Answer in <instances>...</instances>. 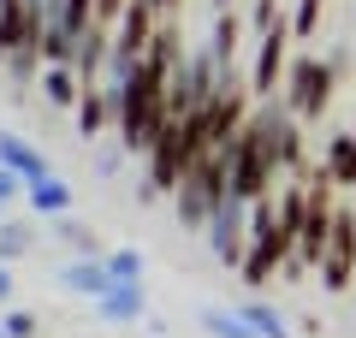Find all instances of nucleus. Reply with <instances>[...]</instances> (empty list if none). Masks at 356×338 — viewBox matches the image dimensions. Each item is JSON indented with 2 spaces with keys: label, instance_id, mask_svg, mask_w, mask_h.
<instances>
[{
  "label": "nucleus",
  "instance_id": "obj_14",
  "mask_svg": "<svg viewBox=\"0 0 356 338\" xmlns=\"http://www.w3.org/2000/svg\"><path fill=\"white\" fill-rule=\"evenodd\" d=\"M238 314H243V321H250V326H255L261 338H291V326H285V314L273 309L267 297H243V303H238Z\"/></svg>",
  "mask_w": 356,
  "mask_h": 338
},
{
  "label": "nucleus",
  "instance_id": "obj_7",
  "mask_svg": "<svg viewBox=\"0 0 356 338\" xmlns=\"http://www.w3.org/2000/svg\"><path fill=\"white\" fill-rule=\"evenodd\" d=\"M0 166H6V172H18L24 184H42V178H54L48 154H42L30 137H18V131H0Z\"/></svg>",
  "mask_w": 356,
  "mask_h": 338
},
{
  "label": "nucleus",
  "instance_id": "obj_9",
  "mask_svg": "<svg viewBox=\"0 0 356 338\" xmlns=\"http://www.w3.org/2000/svg\"><path fill=\"white\" fill-rule=\"evenodd\" d=\"M60 285L77 291V297H89V303H102L119 279L107 273V255H95V261H65V267H60Z\"/></svg>",
  "mask_w": 356,
  "mask_h": 338
},
{
  "label": "nucleus",
  "instance_id": "obj_16",
  "mask_svg": "<svg viewBox=\"0 0 356 338\" xmlns=\"http://www.w3.org/2000/svg\"><path fill=\"white\" fill-rule=\"evenodd\" d=\"M24 255H30V225L6 214V220H0V261L13 267V261H24Z\"/></svg>",
  "mask_w": 356,
  "mask_h": 338
},
{
  "label": "nucleus",
  "instance_id": "obj_17",
  "mask_svg": "<svg viewBox=\"0 0 356 338\" xmlns=\"http://www.w3.org/2000/svg\"><path fill=\"white\" fill-rule=\"evenodd\" d=\"M77 60V36H65L60 24L42 30V65H72Z\"/></svg>",
  "mask_w": 356,
  "mask_h": 338
},
{
  "label": "nucleus",
  "instance_id": "obj_19",
  "mask_svg": "<svg viewBox=\"0 0 356 338\" xmlns=\"http://www.w3.org/2000/svg\"><path fill=\"white\" fill-rule=\"evenodd\" d=\"M54 238H60V243H72V250H77V261H95V255H102V250H95V232H83L77 220H54Z\"/></svg>",
  "mask_w": 356,
  "mask_h": 338
},
{
  "label": "nucleus",
  "instance_id": "obj_11",
  "mask_svg": "<svg viewBox=\"0 0 356 338\" xmlns=\"http://www.w3.org/2000/svg\"><path fill=\"white\" fill-rule=\"evenodd\" d=\"M321 172H327L339 190H356V137H350V131H332V137H327V161H321Z\"/></svg>",
  "mask_w": 356,
  "mask_h": 338
},
{
  "label": "nucleus",
  "instance_id": "obj_13",
  "mask_svg": "<svg viewBox=\"0 0 356 338\" xmlns=\"http://www.w3.org/2000/svg\"><path fill=\"white\" fill-rule=\"evenodd\" d=\"M30 208L48 214V220H65V208H72V184H65L60 172L42 178V184H30Z\"/></svg>",
  "mask_w": 356,
  "mask_h": 338
},
{
  "label": "nucleus",
  "instance_id": "obj_25",
  "mask_svg": "<svg viewBox=\"0 0 356 338\" xmlns=\"http://www.w3.org/2000/svg\"><path fill=\"white\" fill-rule=\"evenodd\" d=\"M125 6H131V0H95V18H102V24H119Z\"/></svg>",
  "mask_w": 356,
  "mask_h": 338
},
{
  "label": "nucleus",
  "instance_id": "obj_8",
  "mask_svg": "<svg viewBox=\"0 0 356 338\" xmlns=\"http://www.w3.org/2000/svg\"><path fill=\"white\" fill-rule=\"evenodd\" d=\"M95 314H102V321H113V326H137V321H149V303H143V279H119V285L107 291L102 303H95Z\"/></svg>",
  "mask_w": 356,
  "mask_h": 338
},
{
  "label": "nucleus",
  "instance_id": "obj_20",
  "mask_svg": "<svg viewBox=\"0 0 356 338\" xmlns=\"http://www.w3.org/2000/svg\"><path fill=\"white\" fill-rule=\"evenodd\" d=\"M321 18H327V0H297V13H291V36L309 42L321 30Z\"/></svg>",
  "mask_w": 356,
  "mask_h": 338
},
{
  "label": "nucleus",
  "instance_id": "obj_30",
  "mask_svg": "<svg viewBox=\"0 0 356 338\" xmlns=\"http://www.w3.org/2000/svg\"><path fill=\"white\" fill-rule=\"evenodd\" d=\"M350 137H356V125H350Z\"/></svg>",
  "mask_w": 356,
  "mask_h": 338
},
{
  "label": "nucleus",
  "instance_id": "obj_29",
  "mask_svg": "<svg viewBox=\"0 0 356 338\" xmlns=\"http://www.w3.org/2000/svg\"><path fill=\"white\" fill-rule=\"evenodd\" d=\"M0 338H6V326H0Z\"/></svg>",
  "mask_w": 356,
  "mask_h": 338
},
{
  "label": "nucleus",
  "instance_id": "obj_5",
  "mask_svg": "<svg viewBox=\"0 0 356 338\" xmlns=\"http://www.w3.org/2000/svg\"><path fill=\"white\" fill-rule=\"evenodd\" d=\"M184 166H191V149H184V119H166V131L149 143V184H143V196H172L178 178H184Z\"/></svg>",
  "mask_w": 356,
  "mask_h": 338
},
{
  "label": "nucleus",
  "instance_id": "obj_31",
  "mask_svg": "<svg viewBox=\"0 0 356 338\" xmlns=\"http://www.w3.org/2000/svg\"><path fill=\"white\" fill-rule=\"evenodd\" d=\"M350 196H356V190H350Z\"/></svg>",
  "mask_w": 356,
  "mask_h": 338
},
{
  "label": "nucleus",
  "instance_id": "obj_4",
  "mask_svg": "<svg viewBox=\"0 0 356 338\" xmlns=\"http://www.w3.org/2000/svg\"><path fill=\"white\" fill-rule=\"evenodd\" d=\"M291 48H297L291 18H280V24L261 36V48H255V65H250V95H255V101H273V95L285 89V72H291L285 60H297Z\"/></svg>",
  "mask_w": 356,
  "mask_h": 338
},
{
  "label": "nucleus",
  "instance_id": "obj_18",
  "mask_svg": "<svg viewBox=\"0 0 356 338\" xmlns=\"http://www.w3.org/2000/svg\"><path fill=\"white\" fill-rule=\"evenodd\" d=\"M54 24H60L65 36H83V30H95V24H102V18H95V0H65V6H60V18H54Z\"/></svg>",
  "mask_w": 356,
  "mask_h": 338
},
{
  "label": "nucleus",
  "instance_id": "obj_2",
  "mask_svg": "<svg viewBox=\"0 0 356 338\" xmlns=\"http://www.w3.org/2000/svg\"><path fill=\"white\" fill-rule=\"evenodd\" d=\"M332 89H339V77H332L327 54H297L280 95H285V107H291L297 119H321V113L332 107Z\"/></svg>",
  "mask_w": 356,
  "mask_h": 338
},
{
  "label": "nucleus",
  "instance_id": "obj_1",
  "mask_svg": "<svg viewBox=\"0 0 356 338\" xmlns=\"http://www.w3.org/2000/svg\"><path fill=\"white\" fill-rule=\"evenodd\" d=\"M285 261H291V250H285V238H280V184H273L261 202H250V250H243L238 279L250 291H261V285L280 279Z\"/></svg>",
  "mask_w": 356,
  "mask_h": 338
},
{
  "label": "nucleus",
  "instance_id": "obj_26",
  "mask_svg": "<svg viewBox=\"0 0 356 338\" xmlns=\"http://www.w3.org/2000/svg\"><path fill=\"white\" fill-rule=\"evenodd\" d=\"M6 297H13V267L0 261V309H6Z\"/></svg>",
  "mask_w": 356,
  "mask_h": 338
},
{
  "label": "nucleus",
  "instance_id": "obj_10",
  "mask_svg": "<svg viewBox=\"0 0 356 338\" xmlns=\"http://www.w3.org/2000/svg\"><path fill=\"white\" fill-rule=\"evenodd\" d=\"M36 89H42L48 107H72V113H77V101H83V77H77L72 65H42Z\"/></svg>",
  "mask_w": 356,
  "mask_h": 338
},
{
  "label": "nucleus",
  "instance_id": "obj_21",
  "mask_svg": "<svg viewBox=\"0 0 356 338\" xmlns=\"http://www.w3.org/2000/svg\"><path fill=\"white\" fill-rule=\"evenodd\" d=\"M107 273L113 279H143V250H107Z\"/></svg>",
  "mask_w": 356,
  "mask_h": 338
},
{
  "label": "nucleus",
  "instance_id": "obj_23",
  "mask_svg": "<svg viewBox=\"0 0 356 338\" xmlns=\"http://www.w3.org/2000/svg\"><path fill=\"white\" fill-rule=\"evenodd\" d=\"M18 196H30V184L18 172H6V166H0V220H6V208H13Z\"/></svg>",
  "mask_w": 356,
  "mask_h": 338
},
{
  "label": "nucleus",
  "instance_id": "obj_27",
  "mask_svg": "<svg viewBox=\"0 0 356 338\" xmlns=\"http://www.w3.org/2000/svg\"><path fill=\"white\" fill-rule=\"evenodd\" d=\"M149 6H154V13L166 18V13H178V6H184V0H149Z\"/></svg>",
  "mask_w": 356,
  "mask_h": 338
},
{
  "label": "nucleus",
  "instance_id": "obj_22",
  "mask_svg": "<svg viewBox=\"0 0 356 338\" xmlns=\"http://www.w3.org/2000/svg\"><path fill=\"white\" fill-rule=\"evenodd\" d=\"M0 326H6V338H36L42 332L36 314H24V309H0Z\"/></svg>",
  "mask_w": 356,
  "mask_h": 338
},
{
  "label": "nucleus",
  "instance_id": "obj_28",
  "mask_svg": "<svg viewBox=\"0 0 356 338\" xmlns=\"http://www.w3.org/2000/svg\"><path fill=\"white\" fill-rule=\"evenodd\" d=\"M214 13H232V0H214Z\"/></svg>",
  "mask_w": 356,
  "mask_h": 338
},
{
  "label": "nucleus",
  "instance_id": "obj_3",
  "mask_svg": "<svg viewBox=\"0 0 356 338\" xmlns=\"http://www.w3.org/2000/svg\"><path fill=\"white\" fill-rule=\"evenodd\" d=\"M208 250H214V261L226 267V273H238L243 267V250H250V202L243 196H220L214 220H208Z\"/></svg>",
  "mask_w": 356,
  "mask_h": 338
},
{
  "label": "nucleus",
  "instance_id": "obj_15",
  "mask_svg": "<svg viewBox=\"0 0 356 338\" xmlns=\"http://www.w3.org/2000/svg\"><path fill=\"white\" fill-rule=\"evenodd\" d=\"M202 326H208L214 338H261V332H255V326L243 321L238 309H202Z\"/></svg>",
  "mask_w": 356,
  "mask_h": 338
},
{
  "label": "nucleus",
  "instance_id": "obj_12",
  "mask_svg": "<svg viewBox=\"0 0 356 338\" xmlns=\"http://www.w3.org/2000/svg\"><path fill=\"white\" fill-rule=\"evenodd\" d=\"M72 119H77V137H89V143L102 137L107 125H113V101L102 95V83H89V89H83V101H77Z\"/></svg>",
  "mask_w": 356,
  "mask_h": 338
},
{
  "label": "nucleus",
  "instance_id": "obj_6",
  "mask_svg": "<svg viewBox=\"0 0 356 338\" xmlns=\"http://www.w3.org/2000/svg\"><path fill=\"white\" fill-rule=\"evenodd\" d=\"M321 285L356 291V202H339V214H332V243H327V261H321Z\"/></svg>",
  "mask_w": 356,
  "mask_h": 338
},
{
  "label": "nucleus",
  "instance_id": "obj_24",
  "mask_svg": "<svg viewBox=\"0 0 356 338\" xmlns=\"http://www.w3.org/2000/svg\"><path fill=\"white\" fill-rule=\"evenodd\" d=\"M280 0H255V13H250V24H255V36H267V30H273V24H280Z\"/></svg>",
  "mask_w": 356,
  "mask_h": 338
}]
</instances>
